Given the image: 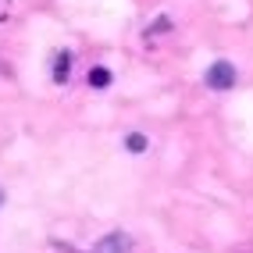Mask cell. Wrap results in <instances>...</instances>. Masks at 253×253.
Returning <instances> with one entry per match:
<instances>
[{
  "label": "cell",
  "mask_w": 253,
  "mask_h": 253,
  "mask_svg": "<svg viewBox=\"0 0 253 253\" xmlns=\"http://www.w3.org/2000/svg\"><path fill=\"white\" fill-rule=\"evenodd\" d=\"M128 150H132V154H143V150H146V136H143V132H132V136H128V143H125Z\"/></svg>",
  "instance_id": "cell-5"
},
{
  "label": "cell",
  "mask_w": 253,
  "mask_h": 253,
  "mask_svg": "<svg viewBox=\"0 0 253 253\" xmlns=\"http://www.w3.org/2000/svg\"><path fill=\"white\" fill-rule=\"evenodd\" d=\"M128 250H132V239H128L125 232H107L89 253H128Z\"/></svg>",
  "instance_id": "cell-2"
},
{
  "label": "cell",
  "mask_w": 253,
  "mask_h": 253,
  "mask_svg": "<svg viewBox=\"0 0 253 253\" xmlns=\"http://www.w3.org/2000/svg\"><path fill=\"white\" fill-rule=\"evenodd\" d=\"M207 86L211 89H232L235 86V68L228 61H214L207 68Z\"/></svg>",
  "instance_id": "cell-1"
},
{
  "label": "cell",
  "mask_w": 253,
  "mask_h": 253,
  "mask_svg": "<svg viewBox=\"0 0 253 253\" xmlns=\"http://www.w3.org/2000/svg\"><path fill=\"white\" fill-rule=\"evenodd\" d=\"M89 86H93V89H107V86H111V72H107V68H93V72H89Z\"/></svg>",
  "instance_id": "cell-4"
},
{
  "label": "cell",
  "mask_w": 253,
  "mask_h": 253,
  "mask_svg": "<svg viewBox=\"0 0 253 253\" xmlns=\"http://www.w3.org/2000/svg\"><path fill=\"white\" fill-rule=\"evenodd\" d=\"M68 72H72V54H68V50H61L57 61H54V82H64Z\"/></svg>",
  "instance_id": "cell-3"
},
{
  "label": "cell",
  "mask_w": 253,
  "mask_h": 253,
  "mask_svg": "<svg viewBox=\"0 0 253 253\" xmlns=\"http://www.w3.org/2000/svg\"><path fill=\"white\" fill-rule=\"evenodd\" d=\"M0 204H4V193H0Z\"/></svg>",
  "instance_id": "cell-7"
},
{
  "label": "cell",
  "mask_w": 253,
  "mask_h": 253,
  "mask_svg": "<svg viewBox=\"0 0 253 253\" xmlns=\"http://www.w3.org/2000/svg\"><path fill=\"white\" fill-rule=\"evenodd\" d=\"M7 4H11V0H0V14H4V11H7Z\"/></svg>",
  "instance_id": "cell-6"
}]
</instances>
